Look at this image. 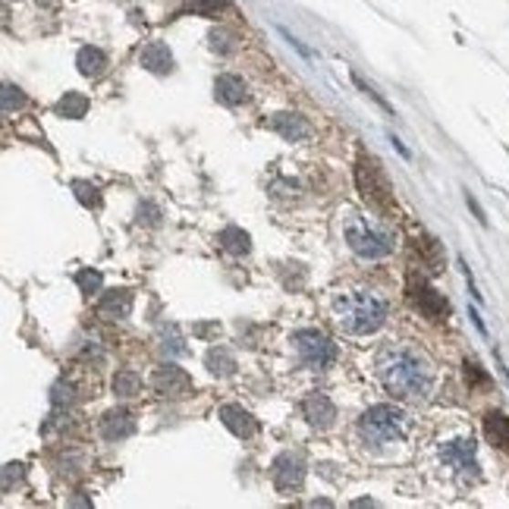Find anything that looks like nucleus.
<instances>
[{
    "label": "nucleus",
    "mask_w": 509,
    "mask_h": 509,
    "mask_svg": "<svg viewBox=\"0 0 509 509\" xmlns=\"http://www.w3.org/2000/svg\"><path fill=\"white\" fill-rule=\"evenodd\" d=\"M141 390V378L132 368H123V371L113 374V393L123 396V400H130V396H136Z\"/></svg>",
    "instance_id": "23"
},
{
    "label": "nucleus",
    "mask_w": 509,
    "mask_h": 509,
    "mask_svg": "<svg viewBox=\"0 0 509 509\" xmlns=\"http://www.w3.org/2000/svg\"><path fill=\"white\" fill-rule=\"evenodd\" d=\"M409 428H412L409 412L400 406H390V402L365 409L362 419H358V434H362V441L371 443V447H390V443L406 441Z\"/></svg>",
    "instance_id": "4"
},
{
    "label": "nucleus",
    "mask_w": 509,
    "mask_h": 509,
    "mask_svg": "<svg viewBox=\"0 0 509 509\" xmlns=\"http://www.w3.org/2000/svg\"><path fill=\"white\" fill-rule=\"evenodd\" d=\"M139 60H141V67L151 69V73H158V76H167L170 69H173V54H170V47L161 45V41H151V45L141 47Z\"/></svg>",
    "instance_id": "17"
},
{
    "label": "nucleus",
    "mask_w": 509,
    "mask_h": 509,
    "mask_svg": "<svg viewBox=\"0 0 509 509\" xmlns=\"http://www.w3.org/2000/svg\"><path fill=\"white\" fill-rule=\"evenodd\" d=\"M161 339H164V343H161V349H164L167 356H186V352H189L186 346H182L186 339H182V334L173 327V324H167L164 334H161Z\"/></svg>",
    "instance_id": "25"
},
{
    "label": "nucleus",
    "mask_w": 509,
    "mask_h": 509,
    "mask_svg": "<svg viewBox=\"0 0 509 509\" xmlns=\"http://www.w3.org/2000/svg\"><path fill=\"white\" fill-rule=\"evenodd\" d=\"M441 459L447 469L456 472L462 481H475L478 478V456H475V441L472 437H456V441H447L441 447Z\"/></svg>",
    "instance_id": "7"
},
{
    "label": "nucleus",
    "mask_w": 509,
    "mask_h": 509,
    "mask_svg": "<svg viewBox=\"0 0 509 509\" xmlns=\"http://www.w3.org/2000/svg\"><path fill=\"white\" fill-rule=\"evenodd\" d=\"M409 299H412V306L419 308L421 315L428 317V321H443V317L450 315L447 299H443V296L437 293V289L431 286V283L424 280V277L409 283Z\"/></svg>",
    "instance_id": "9"
},
{
    "label": "nucleus",
    "mask_w": 509,
    "mask_h": 509,
    "mask_svg": "<svg viewBox=\"0 0 509 509\" xmlns=\"http://www.w3.org/2000/svg\"><path fill=\"white\" fill-rule=\"evenodd\" d=\"M293 346L299 352L302 365L315 368V371H324V368L334 365L337 358V346L330 343L321 330H296L293 334Z\"/></svg>",
    "instance_id": "6"
},
{
    "label": "nucleus",
    "mask_w": 509,
    "mask_h": 509,
    "mask_svg": "<svg viewBox=\"0 0 509 509\" xmlns=\"http://www.w3.org/2000/svg\"><path fill=\"white\" fill-rule=\"evenodd\" d=\"M76 283H79L82 286V293H98V289H101V274L98 271H88V267H85V271H79L76 274Z\"/></svg>",
    "instance_id": "30"
},
{
    "label": "nucleus",
    "mask_w": 509,
    "mask_h": 509,
    "mask_svg": "<svg viewBox=\"0 0 509 509\" xmlns=\"http://www.w3.org/2000/svg\"><path fill=\"white\" fill-rule=\"evenodd\" d=\"M73 189H76V198H79L85 208H98V204H101V192H98V186H91V182L76 180Z\"/></svg>",
    "instance_id": "27"
},
{
    "label": "nucleus",
    "mask_w": 509,
    "mask_h": 509,
    "mask_svg": "<svg viewBox=\"0 0 509 509\" xmlns=\"http://www.w3.org/2000/svg\"><path fill=\"white\" fill-rule=\"evenodd\" d=\"M374 374L393 400H428L434 387V368L419 349L406 343L384 346L374 358Z\"/></svg>",
    "instance_id": "1"
},
{
    "label": "nucleus",
    "mask_w": 509,
    "mask_h": 509,
    "mask_svg": "<svg viewBox=\"0 0 509 509\" xmlns=\"http://www.w3.org/2000/svg\"><path fill=\"white\" fill-rule=\"evenodd\" d=\"M76 67H79L82 76L98 79V76H104V69H108V57H104L101 47H82L79 57H76Z\"/></svg>",
    "instance_id": "18"
},
{
    "label": "nucleus",
    "mask_w": 509,
    "mask_h": 509,
    "mask_svg": "<svg viewBox=\"0 0 509 509\" xmlns=\"http://www.w3.org/2000/svg\"><path fill=\"white\" fill-rule=\"evenodd\" d=\"M271 478H274V487H277L280 493L299 491L302 481H306V459H302L299 452H280V456L274 459Z\"/></svg>",
    "instance_id": "8"
},
{
    "label": "nucleus",
    "mask_w": 509,
    "mask_h": 509,
    "mask_svg": "<svg viewBox=\"0 0 509 509\" xmlns=\"http://www.w3.org/2000/svg\"><path fill=\"white\" fill-rule=\"evenodd\" d=\"M302 412H306V419L311 428H330L337 419V406L330 402V396L324 393H311L306 402H302Z\"/></svg>",
    "instance_id": "12"
},
{
    "label": "nucleus",
    "mask_w": 509,
    "mask_h": 509,
    "mask_svg": "<svg viewBox=\"0 0 509 509\" xmlns=\"http://www.w3.org/2000/svg\"><path fill=\"white\" fill-rule=\"evenodd\" d=\"M214 98L226 108H236V104H243L245 98H249V88H245V82L239 79V76L233 73H223L214 79Z\"/></svg>",
    "instance_id": "16"
},
{
    "label": "nucleus",
    "mask_w": 509,
    "mask_h": 509,
    "mask_svg": "<svg viewBox=\"0 0 509 509\" xmlns=\"http://www.w3.org/2000/svg\"><path fill=\"white\" fill-rule=\"evenodd\" d=\"M136 431V415L130 409H110L101 419V434L104 441H126Z\"/></svg>",
    "instance_id": "13"
},
{
    "label": "nucleus",
    "mask_w": 509,
    "mask_h": 509,
    "mask_svg": "<svg viewBox=\"0 0 509 509\" xmlns=\"http://www.w3.org/2000/svg\"><path fill=\"white\" fill-rule=\"evenodd\" d=\"M130 311H132V289H110L98 302V315L110 317V321H123V317H130Z\"/></svg>",
    "instance_id": "14"
},
{
    "label": "nucleus",
    "mask_w": 509,
    "mask_h": 509,
    "mask_svg": "<svg viewBox=\"0 0 509 509\" xmlns=\"http://www.w3.org/2000/svg\"><path fill=\"white\" fill-rule=\"evenodd\" d=\"M51 402H54L57 409L69 406V402H73V384H67V380H60V384H54V396H51Z\"/></svg>",
    "instance_id": "31"
},
{
    "label": "nucleus",
    "mask_w": 509,
    "mask_h": 509,
    "mask_svg": "<svg viewBox=\"0 0 509 509\" xmlns=\"http://www.w3.org/2000/svg\"><path fill=\"white\" fill-rule=\"evenodd\" d=\"M267 130H274L277 136H283L286 141H302L311 136V123L306 117H299V113H274L271 119H267Z\"/></svg>",
    "instance_id": "11"
},
{
    "label": "nucleus",
    "mask_w": 509,
    "mask_h": 509,
    "mask_svg": "<svg viewBox=\"0 0 509 509\" xmlns=\"http://www.w3.org/2000/svg\"><path fill=\"white\" fill-rule=\"evenodd\" d=\"M26 104H28V98L23 95V91L13 88V85L6 82V85H4V110L13 113V108H26Z\"/></svg>",
    "instance_id": "29"
},
{
    "label": "nucleus",
    "mask_w": 509,
    "mask_h": 509,
    "mask_svg": "<svg viewBox=\"0 0 509 509\" xmlns=\"http://www.w3.org/2000/svg\"><path fill=\"white\" fill-rule=\"evenodd\" d=\"M465 202H469V208H472V211H475V217H478V221H481V223H484V221H487V217H484V211H481V204L475 202V198H472V195H465Z\"/></svg>",
    "instance_id": "34"
},
{
    "label": "nucleus",
    "mask_w": 509,
    "mask_h": 509,
    "mask_svg": "<svg viewBox=\"0 0 509 509\" xmlns=\"http://www.w3.org/2000/svg\"><path fill=\"white\" fill-rule=\"evenodd\" d=\"M337 324L352 337H368L374 330L384 327L387 321V306L384 296L371 293V289H349V293H339L334 302Z\"/></svg>",
    "instance_id": "2"
},
{
    "label": "nucleus",
    "mask_w": 509,
    "mask_h": 509,
    "mask_svg": "<svg viewBox=\"0 0 509 509\" xmlns=\"http://www.w3.org/2000/svg\"><path fill=\"white\" fill-rule=\"evenodd\" d=\"M13 475H23V465H6V469H4V491H10V484H13Z\"/></svg>",
    "instance_id": "33"
},
{
    "label": "nucleus",
    "mask_w": 509,
    "mask_h": 509,
    "mask_svg": "<svg viewBox=\"0 0 509 509\" xmlns=\"http://www.w3.org/2000/svg\"><path fill=\"white\" fill-rule=\"evenodd\" d=\"M211 47L221 54H233L236 51V41H233V32H226V28H214L211 32Z\"/></svg>",
    "instance_id": "28"
},
{
    "label": "nucleus",
    "mask_w": 509,
    "mask_h": 509,
    "mask_svg": "<svg viewBox=\"0 0 509 509\" xmlns=\"http://www.w3.org/2000/svg\"><path fill=\"white\" fill-rule=\"evenodd\" d=\"M484 434L493 447L509 450V419L504 412H487L484 415Z\"/></svg>",
    "instance_id": "19"
},
{
    "label": "nucleus",
    "mask_w": 509,
    "mask_h": 509,
    "mask_svg": "<svg viewBox=\"0 0 509 509\" xmlns=\"http://www.w3.org/2000/svg\"><path fill=\"white\" fill-rule=\"evenodd\" d=\"M57 110L67 113L69 119H79V117H85V110H88V98L79 95V91H67V98L57 104Z\"/></svg>",
    "instance_id": "24"
},
{
    "label": "nucleus",
    "mask_w": 509,
    "mask_h": 509,
    "mask_svg": "<svg viewBox=\"0 0 509 509\" xmlns=\"http://www.w3.org/2000/svg\"><path fill=\"white\" fill-rule=\"evenodd\" d=\"M204 365H208V371L217 374V378H230V374L236 371V358H233V352L223 349V346H214V349H208V358H204Z\"/></svg>",
    "instance_id": "22"
},
{
    "label": "nucleus",
    "mask_w": 509,
    "mask_h": 509,
    "mask_svg": "<svg viewBox=\"0 0 509 509\" xmlns=\"http://www.w3.org/2000/svg\"><path fill=\"white\" fill-rule=\"evenodd\" d=\"M221 421L226 424V431H233L236 437H243V441H249L254 437V431H258V421L252 419V412H245L243 406H221Z\"/></svg>",
    "instance_id": "15"
},
{
    "label": "nucleus",
    "mask_w": 509,
    "mask_h": 509,
    "mask_svg": "<svg viewBox=\"0 0 509 509\" xmlns=\"http://www.w3.org/2000/svg\"><path fill=\"white\" fill-rule=\"evenodd\" d=\"M465 380H469V387H478V390H487L491 387V378L484 374V368H481L475 358H465Z\"/></svg>",
    "instance_id": "26"
},
{
    "label": "nucleus",
    "mask_w": 509,
    "mask_h": 509,
    "mask_svg": "<svg viewBox=\"0 0 509 509\" xmlns=\"http://www.w3.org/2000/svg\"><path fill=\"white\" fill-rule=\"evenodd\" d=\"M217 243H221L230 254H249V249H252L249 233L239 230V226H223L221 236H217Z\"/></svg>",
    "instance_id": "21"
},
{
    "label": "nucleus",
    "mask_w": 509,
    "mask_h": 509,
    "mask_svg": "<svg viewBox=\"0 0 509 509\" xmlns=\"http://www.w3.org/2000/svg\"><path fill=\"white\" fill-rule=\"evenodd\" d=\"M151 387H154V393L167 396V400H182V396L192 393V378H189L182 368H176V365L167 362V365H161L158 371H154Z\"/></svg>",
    "instance_id": "10"
},
{
    "label": "nucleus",
    "mask_w": 509,
    "mask_h": 509,
    "mask_svg": "<svg viewBox=\"0 0 509 509\" xmlns=\"http://www.w3.org/2000/svg\"><path fill=\"white\" fill-rule=\"evenodd\" d=\"M415 252L421 254L419 261L428 267V274H437L443 267V252H441V245H437V239H431V236L415 239Z\"/></svg>",
    "instance_id": "20"
},
{
    "label": "nucleus",
    "mask_w": 509,
    "mask_h": 509,
    "mask_svg": "<svg viewBox=\"0 0 509 509\" xmlns=\"http://www.w3.org/2000/svg\"><path fill=\"white\" fill-rule=\"evenodd\" d=\"M356 182H358V192L365 195V202L371 204L374 211L387 214L393 208V186L387 180L384 167L374 154H362L356 164Z\"/></svg>",
    "instance_id": "5"
},
{
    "label": "nucleus",
    "mask_w": 509,
    "mask_h": 509,
    "mask_svg": "<svg viewBox=\"0 0 509 509\" xmlns=\"http://www.w3.org/2000/svg\"><path fill=\"white\" fill-rule=\"evenodd\" d=\"M343 233H346V245H349L356 258L380 261V258H387V254H393L396 236L384 221H374V217H365V214H352L349 221H346Z\"/></svg>",
    "instance_id": "3"
},
{
    "label": "nucleus",
    "mask_w": 509,
    "mask_h": 509,
    "mask_svg": "<svg viewBox=\"0 0 509 509\" xmlns=\"http://www.w3.org/2000/svg\"><path fill=\"white\" fill-rule=\"evenodd\" d=\"M158 217L161 214H158V208H154V204H141V208H139V223L145 221V223L154 226V223H158Z\"/></svg>",
    "instance_id": "32"
},
{
    "label": "nucleus",
    "mask_w": 509,
    "mask_h": 509,
    "mask_svg": "<svg viewBox=\"0 0 509 509\" xmlns=\"http://www.w3.org/2000/svg\"><path fill=\"white\" fill-rule=\"evenodd\" d=\"M223 0H198V6H202V10H214V6H221Z\"/></svg>",
    "instance_id": "35"
}]
</instances>
